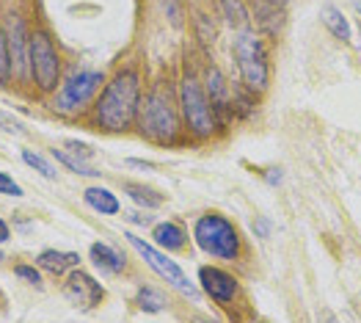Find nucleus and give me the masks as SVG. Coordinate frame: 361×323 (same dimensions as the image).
I'll return each instance as SVG.
<instances>
[{"mask_svg":"<svg viewBox=\"0 0 361 323\" xmlns=\"http://www.w3.org/2000/svg\"><path fill=\"white\" fill-rule=\"evenodd\" d=\"M193 240L202 252H207L215 260H226V263H235L243 252L238 227L221 213L199 216V221L193 227Z\"/></svg>","mask_w":361,"mask_h":323,"instance_id":"obj_4","label":"nucleus"},{"mask_svg":"<svg viewBox=\"0 0 361 323\" xmlns=\"http://www.w3.org/2000/svg\"><path fill=\"white\" fill-rule=\"evenodd\" d=\"M14 274H17V279L28 282L30 288H42V274L33 265H14Z\"/></svg>","mask_w":361,"mask_h":323,"instance_id":"obj_25","label":"nucleus"},{"mask_svg":"<svg viewBox=\"0 0 361 323\" xmlns=\"http://www.w3.org/2000/svg\"><path fill=\"white\" fill-rule=\"evenodd\" d=\"M105 83V72L99 69H83V72H75L72 78H66V83L59 88L56 100H53V111L63 114V117H72L78 111H83L94 100V94L102 88Z\"/></svg>","mask_w":361,"mask_h":323,"instance_id":"obj_7","label":"nucleus"},{"mask_svg":"<svg viewBox=\"0 0 361 323\" xmlns=\"http://www.w3.org/2000/svg\"><path fill=\"white\" fill-rule=\"evenodd\" d=\"M141 105V75L135 66H121L111 78V83L99 91V100L94 105V127L102 133H127Z\"/></svg>","mask_w":361,"mask_h":323,"instance_id":"obj_1","label":"nucleus"},{"mask_svg":"<svg viewBox=\"0 0 361 323\" xmlns=\"http://www.w3.org/2000/svg\"><path fill=\"white\" fill-rule=\"evenodd\" d=\"M135 122H138L141 133L157 144H174L182 133L177 105L166 88H154L147 97H141Z\"/></svg>","mask_w":361,"mask_h":323,"instance_id":"obj_2","label":"nucleus"},{"mask_svg":"<svg viewBox=\"0 0 361 323\" xmlns=\"http://www.w3.org/2000/svg\"><path fill=\"white\" fill-rule=\"evenodd\" d=\"M180 111H182V124L185 130L199 139V141H207L218 133V119L212 111L210 100L204 94L202 81L196 78V72L190 66H185V75L180 81Z\"/></svg>","mask_w":361,"mask_h":323,"instance_id":"obj_3","label":"nucleus"},{"mask_svg":"<svg viewBox=\"0 0 361 323\" xmlns=\"http://www.w3.org/2000/svg\"><path fill=\"white\" fill-rule=\"evenodd\" d=\"M135 304L141 312H163V310H169V295L152 285H144L135 295Z\"/></svg>","mask_w":361,"mask_h":323,"instance_id":"obj_20","label":"nucleus"},{"mask_svg":"<svg viewBox=\"0 0 361 323\" xmlns=\"http://www.w3.org/2000/svg\"><path fill=\"white\" fill-rule=\"evenodd\" d=\"M221 3V11L226 17L229 25H235L238 30H245L251 23V14H248V6L243 0H218Z\"/></svg>","mask_w":361,"mask_h":323,"instance_id":"obj_21","label":"nucleus"},{"mask_svg":"<svg viewBox=\"0 0 361 323\" xmlns=\"http://www.w3.org/2000/svg\"><path fill=\"white\" fill-rule=\"evenodd\" d=\"M89 260L94 268H99L102 274H124L127 271V254L119 252L116 246H111V243H105V240H94L89 249Z\"/></svg>","mask_w":361,"mask_h":323,"instance_id":"obj_12","label":"nucleus"},{"mask_svg":"<svg viewBox=\"0 0 361 323\" xmlns=\"http://www.w3.org/2000/svg\"><path fill=\"white\" fill-rule=\"evenodd\" d=\"M28 69L42 94L56 91L61 83V56L47 30H33L28 36Z\"/></svg>","mask_w":361,"mask_h":323,"instance_id":"obj_6","label":"nucleus"},{"mask_svg":"<svg viewBox=\"0 0 361 323\" xmlns=\"http://www.w3.org/2000/svg\"><path fill=\"white\" fill-rule=\"evenodd\" d=\"M124 237H127V243H130V246H133V249H135V252L144 257V263L149 265L152 271H157V274H160L166 282H171V285H174L182 295H188V298H196V301H199L202 290H199V288H196V285L188 279V274H185V271H182L180 265L174 263L169 254H163L160 249H154L152 243L141 240L138 235H130V233H127Z\"/></svg>","mask_w":361,"mask_h":323,"instance_id":"obj_8","label":"nucleus"},{"mask_svg":"<svg viewBox=\"0 0 361 323\" xmlns=\"http://www.w3.org/2000/svg\"><path fill=\"white\" fill-rule=\"evenodd\" d=\"M268 180H271L273 185H276V182L281 180V169H271V172H268Z\"/></svg>","mask_w":361,"mask_h":323,"instance_id":"obj_31","label":"nucleus"},{"mask_svg":"<svg viewBox=\"0 0 361 323\" xmlns=\"http://www.w3.org/2000/svg\"><path fill=\"white\" fill-rule=\"evenodd\" d=\"M199 285L215 304H232L240 293V282L235 274L218 268V265H202L199 268Z\"/></svg>","mask_w":361,"mask_h":323,"instance_id":"obj_10","label":"nucleus"},{"mask_svg":"<svg viewBox=\"0 0 361 323\" xmlns=\"http://www.w3.org/2000/svg\"><path fill=\"white\" fill-rule=\"evenodd\" d=\"M163 8H166V17L174 28H182V3L180 0H163Z\"/></svg>","mask_w":361,"mask_h":323,"instance_id":"obj_27","label":"nucleus"},{"mask_svg":"<svg viewBox=\"0 0 361 323\" xmlns=\"http://www.w3.org/2000/svg\"><path fill=\"white\" fill-rule=\"evenodd\" d=\"M323 23H326V28L331 30L339 42H345V45L353 42V28H350L348 17H345L336 6H326V8H323Z\"/></svg>","mask_w":361,"mask_h":323,"instance_id":"obj_18","label":"nucleus"},{"mask_svg":"<svg viewBox=\"0 0 361 323\" xmlns=\"http://www.w3.org/2000/svg\"><path fill=\"white\" fill-rule=\"evenodd\" d=\"M152 240L166 252H182L188 249V233L180 221H163L152 230Z\"/></svg>","mask_w":361,"mask_h":323,"instance_id":"obj_14","label":"nucleus"},{"mask_svg":"<svg viewBox=\"0 0 361 323\" xmlns=\"http://www.w3.org/2000/svg\"><path fill=\"white\" fill-rule=\"evenodd\" d=\"M257 17V25L268 36H279V30L284 25V6L281 0H251V11Z\"/></svg>","mask_w":361,"mask_h":323,"instance_id":"obj_13","label":"nucleus"},{"mask_svg":"<svg viewBox=\"0 0 361 323\" xmlns=\"http://www.w3.org/2000/svg\"><path fill=\"white\" fill-rule=\"evenodd\" d=\"M0 194L3 196H23V185L14 182L6 172H0Z\"/></svg>","mask_w":361,"mask_h":323,"instance_id":"obj_28","label":"nucleus"},{"mask_svg":"<svg viewBox=\"0 0 361 323\" xmlns=\"http://www.w3.org/2000/svg\"><path fill=\"white\" fill-rule=\"evenodd\" d=\"M8 42V61H11V78L20 83L28 78V30L23 17H11V28L6 33Z\"/></svg>","mask_w":361,"mask_h":323,"instance_id":"obj_11","label":"nucleus"},{"mask_svg":"<svg viewBox=\"0 0 361 323\" xmlns=\"http://www.w3.org/2000/svg\"><path fill=\"white\" fill-rule=\"evenodd\" d=\"M63 295L78 307V310H94L97 304H102L105 298V288L86 271H66L63 279Z\"/></svg>","mask_w":361,"mask_h":323,"instance_id":"obj_9","label":"nucleus"},{"mask_svg":"<svg viewBox=\"0 0 361 323\" xmlns=\"http://www.w3.org/2000/svg\"><path fill=\"white\" fill-rule=\"evenodd\" d=\"M235 59H238V69H240L243 86L251 94H262L268 88V50L265 42L245 28L238 33L235 39Z\"/></svg>","mask_w":361,"mask_h":323,"instance_id":"obj_5","label":"nucleus"},{"mask_svg":"<svg viewBox=\"0 0 361 323\" xmlns=\"http://www.w3.org/2000/svg\"><path fill=\"white\" fill-rule=\"evenodd\" d=\"M53 158H56L59 163H63L69 172H75V175H80V177H97L99 175L94 166L86 163V158H75L69 149H53Z\"/></svg>","mask_w":361,"mask_h":323,"instance_id":"obj_22","label":"nucleus"},{"mask_svg":"<svg viewBox=\"0 0 361 323\" xmlns=\"http://www.w3.org/2000/svg\"><path fill=\"white\" fill-rule=\"evenodd\" d=\"M11 81V61H8V42H6V30L0 25V86H8Z\"/></svg>","mask_w":361,"mask_h":323,"instance_id":"obj_24","label":"nucleus"},{"mask_svg":"<svg viewBox=\"0 0 361 323\" xmlns=\"http://www.w3.org/2000/svg\"><path fill=\"white\" fill-rule=\"evenodd\" d=\"M36 263H39V268H44V271H50V274L61 276V274H66V271H72V268H78V265H80V254H78V252L44 249V252H39Z\"/></svg>","mask_w":361,"mask_h":323,"instance_id":"obj_16","label":"nucleus"},{"mask_svg":"<svg viewBox=\"0 0 361 323\" xmlns=\"http://www.w3.org/2000/svg\"><path fill=\"white\" fill-rule=\"evenodd\" d=\"M8 237H11V230H8V224L0 218V243H6Z\"/></svg>","mask_w":361,"mask_h":323,"instance_id":"obj_30","label":"nucleus"},{"mask_svg":"<svg viewBox=\"0 0 361 323\" xmlns=\"http://www.w3.org/2000/svg\"><path fill=\"white\" fill-rule=\"evenodd\" d=\"M23 160L28 163L30 169H36L42 177H47V180H56V177H59L56 166H53L47 158H42V155H36V152H30V149H25V152H23Z\"/></svg>","mask_w":361,"mask_h":323,"instance_id":"obj_23","label":"nucleus"},{"mask_svg":"<svg viewBox=\"0 0 361 323\" xmlns=\"http://www.w3.org/2000/svg\"><path fill=\"white\" fill-rule=\"evenodd\" d=\"M204 94H207V100H210L212 111H218V114H224L226 108H229V88H226V81H224V75H221V69L218 66H207V75H204Z\"/></svg>","mask_w":361,"mask_h":323,"instance_id":"obj_15","label":"nucleus"},{"mask_svg":"<svg viewBox=\"0 0 361 323\" xmlns=\"http://www.w3.org/2000/svg\"><path fill=\"white\" fill-rule=\"evenodd\" d=\"M83 202H86L91 210L102 213V216H116V213H119V199H116L108 188H99V185H91V188L83 191Z\"/></svg>","mask_w":361,"mask_h":323,"instance_id":"obj_17","label":"nucleus"},{"mask_svg":"<svg viewBox=\"0 0 361 323\" xmlns=\"http://www.w3.org/2000/svg\"><path fill=\"white\" fill-rule=\"evenodd\" d=\"M0 124H3V130H6V133H11V136H28L25 124H23V122H17V119L11 117V114H6V111H0Z\"/></svg>","mask_w":361,"mask_h":323,"instance_id":"obj_26","label":"nucleus"},{"mask_svg":"<svg viewBox=\"0 0 361 323\" xmlns=\"http://www.w3.org/2000/svg\"><path fill=\"white\" fill-rule=\"evenodd\" d=\"M124 191H127V196H130L135 205H141V207L154 210V207L163 205V194H160V191H154L152 185H144V182H127V185H124Z\"/></svg>","mask_w":361,"mask_h":323,"instance_id":"obj_19","label":"nucleus"},{"mask_svg":"<svg viewBox=\"0 0 361 323\" xmlns=\"http://www.w3.org/2000/svg\"><path fill=\"white\" fill-rule=\"evenodd\" d=\"M254 233H257V237H271V233H273L271 221H268V218H257V221H254Z\"/></svg>","mask_w":361,"mask_h":323,"instance_id":"obj_29","label":"nucleus"}]
</instances>
